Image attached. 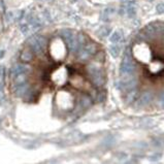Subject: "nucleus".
<instances>
[{
  "instance_id": "4",
  "label": "nucleus",
  "mask_w": 164,
  "mask_h": 164,
  "mask_svg": "<svg viewBox=\"0 0 164 164\" xmlns=\"http://www.w3.org/2000/svg\"><path fill=\"white\" fill-rule=\"evenodd\" d=\"M119 52H120V47H119V45H115L110 47V55L113 57V58H117V57H118Z\"/></svg>"
},
{
  "instance_id": "5",
  "label": "nucleus",
  "mask_w": 164,
  "mask_h": 164,
  "mask_svg": "<svg viewBox=\"0 0 164 164\" xmlns=\"http://www.w3.org/2000/svg\"><path fill=\"white\" fill-rule=\"evenodd\" d=\"M157 11L160 12V14L163 12V11H164V4H159V5L157 6Z\"/></svg>"
},
{
  "instance_id": "1",
  "label": "nucleus",
  "mask_w": 164,
  "mask_h": 164,
  "mask_svg": "<svg viewBox=\"0 0 164 164\" xmlns=\"http://www.w3.org/2000/svg\"><path fill=\"white\" fill-rule=\"evenodd\" d=\"M20 59L29 64V89L24 100L54 93L57 117L74 120L106 97L104 50L88 34L62 29L27 41Z\"/></svg>"
},
{
  "instance_id": "2",
  "label": "nucleus",
  "mask_w": 164,
  "mask_h": 164,
  "mask_svg": "<svg viewBox=\"0 0 164 164\" xmlns=\"http://www.w3.org/2000/svg\"><path fill=\"white\" fill-rule=\"evenodd\" d=\"M118 88L131 108L164 110V22L150 23L134 35L123 55Z\"/></svg>"
},
{
  "instance_id": "3",
  "label": "nucleus",
  "mask_w": 164,
  "mask_h": 164,
  "mask_svg": "<svg viewBox=\"0 0 164 164\" xmlns=\"http://www.w3.org/2000/svg\"><path fill=\"white\" fill-rule=\"evenodd\" d=\"M110 41L113 43H118L120 40L122 39V34L120 31H115L112 35H110Z\"/></svg>"
},
{
  "instance_id": "6",
  "label": "nucleus",
  "mask_w": 164,
  "mask_h": 164,
  "mask_svg": "<svg viewBox=\"0 0 164 164\" xmlns=\"http://www.w3.org/2000/svg\"><path fill=\"white\" fill-rule=\"evenodd\" d=\"M127 12L129 14V16H132V12L134 14V12H135V10H134V9H133V7H129V9H127Z\"/></svg>"
}]
</instances>
